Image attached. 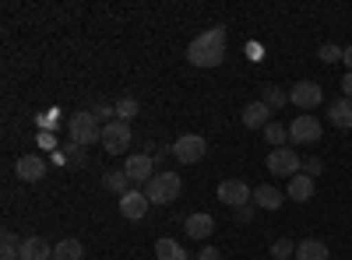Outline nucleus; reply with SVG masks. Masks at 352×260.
I'll return each mask as SVG.
<instances>
[{"mask_svg":"<svg viewBox=\"0 0 352 260\" xmlns=\"http://www.w3.org/2000/svg\"><path fill=\"white\" fill-rule=\"evenodd\" d=\"M187 60L194 67H219L226 60V28H208L190 39L187 46Z\"/></svg>","mask_w":352,"mask_h":260,"instance_id":"1","label":"nucleus"},{"mask_svg":"<svg viewBox=\"0 0 352 260\" xmlns=\"http://www.w3.org/2000/svg\"><path fill=\"white\" fill-rule=\"evenodd\" d=\"M141 190H144V197H148V204H173L184 190V180L176 176V172H155Z\"/></svg>","mask_w":352,"mask_h":260,"instance_id":"2","label":"nucleus"},{"mask_svg":"<svg viewBox=\"0 0 352 260\" xmlns=\"http://www.w3.org/2000/svg\"><path fill=\"white\" fill-rule=\"evenodd\" d=\"M67 130H71V141L74 144H96V141H102V123L92 117L88 109H81V113H74V117L67 120Z\"/></svg>","mask_w":352,"mask_h":260,"instance_id":"3","label":"nucleus"},{"mask_svg":"<svg viewBox=\"0 0 352 260\" xmlns=\"http://www.w3.org/2000/svg\"><path fill=\"white\" fill-rule=\"evenodd\" d=\"M204 152H208V141H204L201 134H184L173 141V158L180 165H194L204 158Z\"/></svg>","mask_w":352,"mask_h":260,"instance_id":"4","label":"nucleus"},{"mask_svg":"<svg viewBox=\"0 0 352 260\" xmlns=\"http://www.w3.org/2000/svg\"><path fill=\"white\" fill-rule=\"evenodd\" d=\"M102 148H106V155H124L127 148H131V123H124V120H113V123H106L102 127Z\"/></svg>","mask_w":352,"mask_h":260,"instance_id":"5","label":"nucleus"},{"mask_svg":"<svg viewBox=\"0 0 352 260\" xmlns=\"http://www.w3.org/2000/svg\"><path fill=\"white\" fill-rule=\"evenodd\" d=\"M300 169H303V162L292 148H272L268 172H275V176H282V180H292V176H300Z\"/></svg>","mask_w":352,"mask_h":260,"instance_id":"6","label":"nucleus"},{"mask_svg":"<svg viewBox=\"0 0 352 260\" xmlns=\"http://www.w3.org/2000/svg\"><path fill=\"white\" fill-rule=\"evenodd\" d=\"M219 200L229 208H247L254 200V190L247 187V180H222L219 183Z\"/></svg>","mask_w":352,"mask_h":260,"instance_id":"7","label":"nucleus"},{"mask_svg":"<svg viewBox=\"0 0 352 260\" xmlns=\"http://www.w3.org/2000/svg\"><path fill=\"white\" fill-rule=\"evenodd\" d=\"M289 141L292 144H314V141H320V120L310 117V113H300V117L289 123Z\"/></svg>","mask_w":352,"mask_h":260,"instance_id":"8","label":"nucleus"},{"mask_svg":"<svg viewBox=\"0 0 352 260\" xmlns=\"http://www.w3.org/2000/svg\"><path fill=\"white\" fill-rule=\"evenodd\" d=\"M289 102L300 106V109H317L320 102H324V92H320L317 81H296L289 88Z\"/></svg>","mask_w":352,"mask_h":260,"instance_id":"9","label":"nucleus"},{"mask_svg":"<svg viewBox=\"0 0 352 260\" xmlns=\"http://www.w3.org/2000/svg\"><path fill=\"white\" fill-rule=\"evenodd\" d=\"M124 172L131 176V183L134 187H144L152 176H155V162H152V155L148 152H134L127 162H124Z\"/></svg>","mask_w":352,"mask_h":260,"instance_id":"10","label":"nucleus"},{"mask_svg":"<svg viewBox=\"0 0 352 260\" xmlns=\"http://www.w3.org/2000/svg\"><path fill=\"white\" fill-rule=\"evenodd\" d=\"M120 215H124L127 222H141L144 215H148V197H144V190L131 187V190L120 197Z\"/></svg>","mask_w":352,"mask_h":260,"instance_id":"11","label":"nucleus"},{"mask_svg":"<svg viewBox=\"0 0 352 260\" xmlns=\"http://www.w3.org/2000/svg\"><path fill=\"white\" fill-rule=\"evenodd\" d=\"M46 158L43 155H21L18 162H14V172H18V180L21 183H39L43 176H46Z\"/></svg>","mask_w":352,"mask_h":260,"instance_id":"12","label":"nucleus"},{"mask_svg":"<svg viewBox=\"0 0 352 260\" xmlns=\"http://www.w3.org/2000/svg\"><path fill=\"white\" fill-rule=\"evenodd\" d=\"M184 228H187L190 239H208V236L215 233V218H212L208 211H197V215H187Z\"/></svg>","mask_w":352,"mask_h":260,"instance_id":"13","label":"nucleus"},{"mask_svg":"<svg viewBox=\"0 0 352 260\" xmlns=\"http://www.w3.org/2000/svg\"><path fill=\"white\" fill-rule=\"evenodd\" d=\"M268 123H272V109L264 106L261 99H257V102H250V106L243 109V127H247V130H264Z\"/></svg>","mask_w":352,"mask_h":260,"instance_id":"14","label":"nucleus"},{"mask_svg":"<svg viewBox=\"0 0 352 260\" xmlns=\"http://www.w3.org/2000/svg\"><path fill=\"white\" fill-rule=\"evenodd\" d=\"M21 260H53V246L43 236H28L21 243Z\"/></svg>","mask_w":352,"mask_h":260,"instance_id":"15","label":"nucleus"},{"mask_svg":"<svg viewBox=\"0 0 352 260\" xmlns=\"http://www.w3.org/2000/svg\"><path fill=\"white\" fill-rule=\"evenodd\" d=\"M282 200H285V193H278L275 187H257L250 204L261 208V211H278V208H282Z\"/></svg>","mask_w":352,"mask_h":260,"instance_id":"16","label":"nucleus"},{"mask_svg":"<svg viewBox=\"0 0 352 260\" xmlns=\"http://www.w3.org/2000/svg\"><path fill=\"white\" fill-rule=\"evenodd\" d=\"M296 260H331V250L324 239H303L296 243Z\"/></svg>","mask_w":352,"mask_h":260,"instance_id":"17","label":"nucleus"},{"mask_svg":"<svg viewBox=\"0 0 352 260\" xmlns=\"http://www.w3.org/2000/svg\"><path fill=\"white\" fill-rule=\"evenodd\" d=\"M328 120H331V127H338V130H352V99H338V102H331Z\"/></svg>","mask_w":352,"mask_h":260,"instance_id":"18","label":"nucleus"},{"mask_svg":"<svg viewBox=\"0 0 352 260\" xmlns=\"http://www.w3.org/2000/svg\"><path fill=\"white\" fill-rule=\"evenodd\" d=\"M289 197L296 200V204H307V200L314 197V180L307 176V172H300V176L289 180Z\"/></svg>","mask_w":352,"mask_h":260,"instance_id":"19","label":"nucleus"},{"mask_svg":"<svg viewBox=\"0 0 352 260\" xmlns=\"http://www.w3.org/2000/svg\"><path fill=\"white\" fill-rule=\"evenodd\" d=\"M155 257H159V260H190V253L176 243V239H169V236H162V239L155 243Z\"/></svg>","mask_w":352,"mask_h":260,"instance_id":"20","label":"nucleus"},{"mask_svg":"<svg viewBox=\"0 0 352 260\" xmlns=\"http://www.w3.org/2000/svg\"><path fill=\"white\" fill-rule=\"evenodd\" d=\"M53 260H85V246L78 239H60L53 246Z\"/></svg>","mask_w":352,"mask_h":260,"instance_id":"21","label":"nucleus"},{"mask_svg":"<svg viewBox=\"0 0 352 260\" xmlns=\"http://www.w3.org/2000/svg\"><path fill=\"white\" fill-rule=\"evenodd\" d=\"M102 187H106V190H113L116 197H124V193L131 190V176H127L124 169H116V172H106V176H102Z\"/></svg>","mask_w":352,"mask_h":260,"instance_id":"22","label":"nucleus"},{"mask_svg":"<svg viewBox=\"0 0 352 260\" xmlns=\"http://www.w3.org/2000/svg\"><path fill=\"white\" fill-rule=\"evenodd\" d=\"M261 102L268 106V109H278L289 102V92H282L278 84H261Z\"/></svg>","mask_w":352,"mask_h":260,"instance_id":"23","label":"nucleus"},{"mask_svg":"<svg viewBox=\"0 0 352 260\" xmlns=\"http://www.w3.org/2000/svg\"><path fill=\"white\" fill-rule=\"evenodd\" d=\"M264 141H268L272 148H285V141H289V127H282L278 120H272L268 127H264Z\"/></svg>","mask_w":352,"mask_h":260,"instance_id":"24","label":"nucleus"},{"mask_svg":"<svg viewBox=\"0 0 352 260\" xmlns=\"http://www.w3.org/2000/svg\"><path fill=\"white\" fill-rule=\"evenodd\" d=\"M317 56H320V64H328V67H331V64H342V60H345V49L335 46V43H324V46L317 49Z\"/></svg>","mask_w":352,"mask_h":260,"instance_id":"25","label":"nucleus"},{"mask_svg":"<svg viewBox=\"0 0 352 260\" xmlns=\"http://www.w3.org/2000/svg\"><path fill=\"white\" fill-rule=\"evenodd\" d=\"M88 113H92V117L106 127V123H113V117H116V106H109V102H92V106H88Z\"/></svg>","mask_w":352,"mask_h":260,"instance_id":"26","label":"nucleus"},{"mask_svg":"<svg viewBox=\"0 0 352 260\" xmlns=\"http://www.w3.org/2000/svg\"><path fill=\"white\" fill-rule=\"evenodd\" d=\"M138 117V99H120V102H116V120H124V123H131Z\"/></svg>","mask_w":352,"mask_h":260,"instance_id":"27","label":"nucleus"},{"mask_svg":"<svg viewBox=\"0 0 352 260\" xmlns=\"http://www.w3.org/2000/svg\"><path fill=\"white\" fill-rule=\"evenodd\" d=\"M272 257H275V260H289V257H296V243H292V239H275Z\"/></svg>","mask_w":352,"mask_h":260,"instance_id":"28","label":"nucleus"},{"mask_svg":"<svg viewBox=\"0 0 352 260\" xmlns=\"http://www.w3.org/2000/svg\"><path fill=\"white\" fill-rule=\"evenodd\" d=\"M0 260H21V246L11 233H4V250H0Z\"/></svg>","mask_w":352,"mask_h":260,"instance_id":"29","label":"nucleus"},{"mask_svg":"<svg viewBox=\"0 0 352 260\" xmlns=\"http://www.w3.org/2000/svg\"><path fill=\"white\" fill-rule=\"evenodd\" d=\"M303 172H307L310 180H317L320 172H324V162H320V158H303Z\"/></svg>","mask_w":352,"mask_h":260,"instance_id":"30","label":"nucleus"},{"mask_svg":"<svg viewBox=\"0 0 352 260\" xmlns=\"http://www.w3.org/2000/svg\"><path fill=\"white\" fill-rule=\"evenodd\" d=\"M250 218H254V204H247V208H236V222H240V225H250Z\"/></svg>","mask_w":352,"mask_h":260,"instance_id":"31","label":"nucleus"},{"mask_svg":"<svg viewBox=\"0 0 352 260\" xmlns=\"http://www.w3.org/2000/svg\"><path fill=\"white\" fill-rule=\"evenodd\" d=\"M197 260H219V250H215V246H204V250L197 253Z\"/></svg>","mask_w":352,"mask_h":260,"instance_id":"32","label":"nucleus"},{"mask_svg":"<svg viewBox=\"0 0 352 260\" xmlns=\"http://www.w3.org/2000/svg\"><path fill=\"white\" fill-rule=\"evenodd\" d=\"M342 95H345V99H352V74H345V78H342Z\"/></svg>","mask_w":352,"mask_h":260,"instance_id":"33","label":"nucleus"},{"mask_svg":"<svg viewBox=\"0 0 352 260\" xmlns=\"http://www.w3.org/2000/svg\"><path fill=\"white\" fill-rule=\"evenodd\" d=\"M345 67H349V74H352V46H345V60H342Z\"/></svg>","mask_w":352,"mask_h":260,"instance_id":"34","label":"nucleus"}]
</instances>
